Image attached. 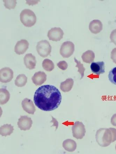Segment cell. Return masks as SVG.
<instances>
[{"label": "cell", "instance_id": "6da1fadb", "mask_svg": "<svg viewBox=\"0 0 116 154\" xmlns=\"http://www.w3.org/2000/svg\"><path fill=\"white\" fill-rule=\"evenodd\" d=\"M62 95L57 88L53 85H44L35 92V105L41 110L51 111L57 109L62 101Z\"/></svg>", "mask_w": 116, "mask_h": 154}, {"label": "cell", "instance_id": "7a4b0ae2", "mask_svg": "<svg viewBox=\"0 0 116 154\" xmlns=\"http://www.w3.org/2000/svg\"><path fill=\"white\" fill-rule=\"evenodd\" d=\"M100 146L106 147L116 140V129L113 128L100 130Z\"/></svg>", "mask_w": 116, "mask_h": 154}, {"label": "cell", "instance_id": "3957f363", "mask_svg": "<svg viewBox=\"0 0 116 154\" xmlns=\"http://www.w3.org/2000/svg\"><path fill=\"white\" fill-rule=\"evenodd\" d=\"M20 20L21 23L26 27H31L36 21V17L32 11L25 9L20 13Z\"/></svg>", "mask_w": 116, "mask_h": 154}, {"label": "cell", "instance_id": "277c9868", "mask_svg": "<svg viewBox=\"0 0 116 154\" xmlns=\"http://www.w3.org/2000/svg\"><path fill=\"white\" fill-rule=\"evenodd\" d=\"M52 47L49 42L42 40L37 43L36 50L38 54L43 58L49 56L51 53Z\"/></svg>", "mask_w": 116, "mask_h": 154}, {"label": "cell", "instance_id": "5b68a950", "mask_svg": "<svg viewBox=\"0 0 116 154\" xmlns=\"http://www.w3.org/2000/svg\"><path fill=\"white\" fill-rule=\"evenodd\" d=\"M75 51V45L71 41L63 43L61 46L60 54L63 58H68L71 56Z\"/></svg>", "mask_w": 116, "mask_h": 154}, {"label": "cell", "instance_id": "8992f818", "mask_svg": "<svg viewBox=\"0 0 116 154\" xmlns=\"http://www.w3.org/2000/svg\"><path fill=\"white\" fill-rule=\"evenodd\" d=\"M64 34V32L61 28L54 27L48 32L47 36L50 40L58 42L63 38Z\"/></svg>", "mask_w": 116, "mask_h": 154}, {"label": "cell", "instance_id": "52a82bcc", "mask_svg": "<svg viewBox=\"0 0 116 154\" xmlns=\"http://www.w3.org/2000/svg\"><path fill=\"white\" fill-rule=\"evenodd\" d=\"M84 126L82 122H76L72 127L73 137L81 139L85 135Z\"/></svg>", "mask_w": 116, "mask_h": 154}, {"label": "cell", "instance_id": "ba28073f", "mask_svg": "<svg viewBox=\"0 0 116 154\" xmlns=\"http://www.w3.org/2000/svg\"><path fill=\"white\" fill-rule=\"evenodd\" d=\"M14 78V72L8 67L3 68L0 70V81L2 83L9 82Z\"/></svg>", "mask_w": 116, "mask_h": 154}, {"label": "cell", "instance_id": "9c48e42d", "mask_svg": "<svg viewBox=\"0 0 116 154\" xmlns=\"http://www.w3.org/2000/svg\"><path fill=\"white\" fill-rule=\"evenodd\" d=\"M31 118L27 116H21L18 119L17 125L21 131L29 130L32 126Z\"/></svg>", "mask_w": 116, "mask_h": 154}, {"label": "cell", "instance_id": "30bf717a", "mask_svg": "<svg viewBox=\"0 0 116 154\" xmlns=\"http://www.w3.org/2000/svg\"><path fill=\"white\" fill-rule=\"evenodd\" d=\"M29 44L25 39H21L17 42L14 47V51L18 55L25 53L29 47Z\"/></svg>", "mask_w": 116, "mask_h": 154}, {"label": "cell", "instance_id": "8fae6325", "mask_svg": "<svg viewBox=\"0 0 116 154\" xmlns=\"http://www.w3.org/2000/svg\"><path fill=\"white\" fill-rule=\"evenodd\" d=\"M91 69L92 72L97 75L105 73V66L104 61H99L92 63L90 65Z\"/></svg>", "mask_w": 116, "mask_h": 154}, {"label": "cell", "instance_id": "7c38bea8", "mask_svg": "<svg viewBox=\"0 0 116 154\" xmlns=\"http://www.w3.org/2000/svg\"><path fill=\"white\" fill-rule=\"evenodd\" d=\"M22 106L24 111L29 114H34L36 111V107L32 101L30 99L25 98L21 103Z\"/></svg>", "mask_w": 116, "mask_h": 154}, {"label": "cell", "instance_id": "4fadbf2b", "mask_svg": "<svg viewBox=\"0 0 116 154\" xmlns=\"http://www.w3.org/2000/svg\"><path fill=\"white\" fill-rule=\"evenodd\" d=\"M33 82L36 86L41 85L47 80V75L45 72L39 71L36 72L32 78Z\"/></svg>", "mask_w": 116, "mask_h": 154}, {"label": "cell", "instance_id": "5bb4252c", "mask_svg": "<svg viewBox=\"0 0 116 154\" xmlns=\"http://www.w3.org/2000/svg\"><path fill=\"white\" fill-rule=\"evenodd\" d=\"M24 62L26 67L30 70L34 69L36 68V57L32 54H26L24 58Z\"/></svg>", "mask_w": 116, "mask_h": 154}, {"label": "cell", "instance_id": "9a60e30c", "mask_svg": "<svg viewBox=\"0 0 116 154\" xmlns=\"http://www.w3.org/2000/svg\"><path fill=\"white\" fill-rule=\"evenodd\" d=\"M102 29V22L98 20L92 21L89 25V29L91 32L94 34L99 33Z\"/></svg>", "mask_w": 116, "mask_h": 154}, {"label": "cell", "instance_id": "2e32d148", "mask_svg": "<svg viewBox=\"0 0 116 154\" xmlns=\"http://www.w3.org/2000/svg\"><path fill=\"white\" fill-rule=\"evenodd\" d=\"M74 81L73 79L68 78L61 83L60 88L64 92H68L71 91L74 85Z\"/></svg>", "mask_w": 116, "mask_h": 154}, {"label": "cell", "instance_id": "e0dca14e", "mask_svg": "<svg viewBox=\"0 0 116 154\" xmlns=\"http://www.w3.org/2000/svg\"><path fill=\"white\" fill-rule=\"evenodd\" d=\"M14 126L11 125L5 124L2 126L0 128V134L3 136L6 137L10 136L14 131Z\"/></svg>", "mask_w": 116, "mask_h": 154}, {"label": "cell", "instance_id": "ac0fdd59", "mask_svg": "<svg viewBox=\"0 0 116 154\" xmlns=\"http://www.w3.org/2000/svg\"><path fill=\"white\" fill-rule=\"evenodd\" d=\"M82 58L84 62L90 63H93L95 59V54L92 51L88 50L83 54Z\"/></svg>", "mask_w": 116, "mask_h": 154}, {"label": "cell", "instance_id": "d6986e66", "mask_svg": "<svg viewBox=\"0 0 116 154\" xmlns=\"http://www.w3.org/2000/svg\"><path fill=\"white\" fill-rule=\"evenodd\" d=\"M63 146L65 150L71 152L75 150L77 145L75 141L71 139H67L63 142Z\"/></svg>", "mask_w": 116, "mask_h": 154}, {"label": "cell", "instance_id": "ffe728a7", "mask_svg": "<svg viewBox=\"0 0 116 154\" xmlns=\"http://www.w3.org/2000/svg\"><path fill=\"white\" fill-rule=\"evenodd\" d=\"M10 98L9 92L6 89H0V104L3 105L6 104Z\"/></svg>", "mask_w": 116, "mask_h": 154}, {"label": "cell", "instance_id": "44dd1931", "mask_svg": "<svg viewBox=\"0 0 116 154\" xmlns=\"http://www.w3.org/2000/svg\"><path fill=\"white\" fill-rule=\"evenodd\" d=\"M27 82V78L25 74H20L15 80V85L18 87H23Z\"/></svg>", "mask_w": 116, "mask_h": 154}, {"label": "cell", "instance_id": "7402d4cb", "mask_svg": "<svg viewBox=\"0 0 116 154\" xmlns=\"http://www.w3.org/2000/svg\"><path fill=\"white\" fill-rule=\"evenodd\" d=\"M42 67L46 71L51 72L54 69L55 66L53 62L49 59H44L42 63Z\"/></svg>", "mask_w": 116, "mask_h": 154}, {"label": "cell", "instance_id": "603a6c76", "mask_svg": "<svg viewBox=\"0 0 116 154\" xmlns=\"http://www.w3.org/2000/svg\"><path fill=\"white\" fill-rule=\"evenodd\" d=\"M3 1L4 3V6L9 10L14 9L17 3L16 0H3Z\"/></svg>", "mask_w": 116, "mask_h": 154}, {"label": "cell", "instance_id": "cb8c5ba5", "mask_svg": "<svg viewBox=\"0 0 116 154\" xmlns=\"http://www.w3.org/2000/svg\"><path fill=\"white\" fill-rule=\"evenodd\" d=\"M108 77L111 82L116 85V67L114 68L109 71Z\"/></svg>", "mask_w": 116, "mask_h": 154}, {"label": "cell", "instance_id": "d4e9b609", "mask_svg": "<svg viewBox=\"0 0 116 154\" xmlns=\"http://www.w3.org/2000/svg\"><path fill=\"white\" fill-rule=\"evenodd\" d=\"M74 60H75V62L77 64L76 67L78 68V71L80 72V73L81 75V79L84 76V73L85 70V68L84 67L83 64L81 63L80 61H78L75 58H74Z\"/></svg>", "mask_w": 116, "mask_h": 154}, {"label": "cell", "instance_id": "484cf974", "mask_svg": "<svg viewBox=\"0 0 116 154\" xmlns=\"http://www.w3.org/2000/svg\"><path fill=\"white\" fill-rule=\"evenodd\" d=\"M58 66L62 70H66L68 67L67 63L65 61H60L57 64Z\"/></svg>", "mask_w": 116, "mask_h": 154}, {"label": "cell", "instance_id": "4316f807", "mask_svg": "<svg viewBox=\"0 0 116 154\" xmlns=\"http://www.w3.org/2000/svg\"><path fill=\"white\" fill-rule=\"evenodd\" d=\"M111 41L116 45V29L111 32L110 35Z\"/></svg>", "mask_w": 116, "mask_h": 154}, {"label": "cell", "instance_id": "83f0119b", "mask_svg": "<svg viewBox=\"0 0 116 154\" xmlns=\"http://www.w3.org/2000/svg\"><path fill=\"white\" fill-rule=\"evenodd\" d=\"M111 58L113 62L116 64V48H114L111 53Z\"/></svg>", "mask_w": 116, "mask_h": 154}, {"label": "cell", "instance_id": "f1b7e54d", "mask_svg": "<svg viewBox=\"0 0 116 154\" xmlns=\"http://www.w3.org/2000/svg\"><path fill=\"white\" fill-rule=\"evenodd\" d=\"M26 4H28L29 5H33L38 4V2L40 1H26Z\"/></svg>", "mask_w": 116, "mask_h": 154}, {"label": "cell", "instance_id": "f546056e", "mask_svg": "<svg viewBox=\"0 0 116 154\" xmlns=\"http://www.w3.org/2000/svg\"><path fill=\"white\" fill-rule=\"evenodd\" d=\"M111 123L113 126H116V114H114L111 117Z\"/></svg>", "mask_w": 116, "mask_h": 154}, {"label": "cell", "instance_id": "4dcf8cb0", "mask_svg": "<svg viewBox=\"0 0 116 154\" xmlns=\"http://www.w3.org/2000/svg\"><path fill=\"white\" fill-rule=\"evenodd\" d=\"M52 120L51 121V122H53L54 123V125L53 126H52V127L54 126H56V128H58V122H57V121L52 116Z\"/></svg>", "mask_w": 116, "mask_h": 154}, {"label": "cell", "instance_id": "1f68e13d", "mask_svg": "<svg viewBox=\"0 0 116 154\" xmlns=\"http://www.w3.org/2000/svg\"></svg>", "mask_w": 116, "mask_h": 154}]
</instances>
